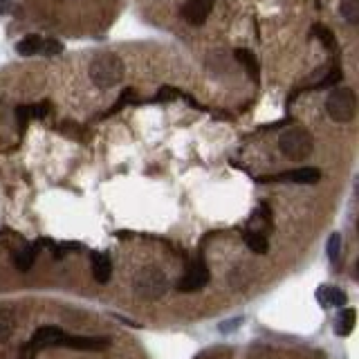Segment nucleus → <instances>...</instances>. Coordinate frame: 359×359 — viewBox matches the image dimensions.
I'll list each match as a JSON object with an SVG mask.
<instances>
[{"instance_id":"1","label":"nucleus","mask_w":359,"mask_h":359,"mask_svg":"<svg viewBox=\"0 0 359 359\" xmlns=\"http://www.w3.org/2000/svg\"><path fill=\"white\" fill-rule=\"evenodd\" d=\"M29 346L36 348V351H43V348H74V351H104V348L111 346V339L106 337H74L65 335L61 328L45 326L38 328L32 335V342Z\"/></svg>"},{"instance_id":"2","label":"nucleus","mask_w":359,"mask_h":359,"mask_svg":"<svg viewBox=\"0 0 359 359\" xmlns=\"http://www.w3.org/2000/svg\"><path fill=\"white\" fill-rule=\"evenodd\" d=\"M88 74H90V81L95 83V88L111 90L124 81V63L117 54L102 52V54L93 56Z\"/></svg>"},{"instance_id":"3","label":"nucleus","mask_w":359,"mask_h":359,"mask_svg":"<svg viewBox=\"0 0 359 359\" xmlns=\"http://www.w3.org/2000/svg\"><path fill=\"white\" fill-rule=\"evenodd\" d=\"M278 148L290 159H305L314 151V139L308 128L292 126V128H285V131L278 135Z\"/></svg>"},{"instance_id":"4","label":"nucleus","mask_w":359,"mask_h":359,"mask_svg":"<svg viewBox=\"0 0 359 359\" xmlns=\"http://www.w3.org/2000/svg\"><path fill=\"white\" fill-rule=\"evenodd\" d=\"M326 111H328V115H330L333 122H337V124L353 122L355 113H357V95H355V90L346 88V86L335 88L333 93L328 95Z\"/></svg>"},{"instance_id":"5","label":"nucleus","mask_w":359,"mask_h":359,"mask_svg":"<svg viewBox=\"0 0 359 359\" xmlns=\"http://www.w3.org/2000/svg\"><path fill=\"white\" fill-rule=\"evenodd\" d=\"M168 290V278L159 267H144L135 276V294L146 301L164 296Z\"/></svg>"},{"instance_id":"6","label":"nucleus","mask_w":359,"mask_h":359,"mask_svg":"<svg viewBox=\"0 0 359 359\" xmlns=\"http://www.w3.org/2000/svg\"><path fill=\"white\" fill-rule=\"evenodd\" d=\"M207 283H209V267L205 265L202 258H198V261H193L186 267L184 276L177 281V290L180 292H196V290H202Z\"/></svg>"},{"instance_id":"7","label":"nucleus","mask_w":359,"mask_h":359,"mask_svg":"<svg viewBox=\"0 0 359 359\" xmlns=\"http://www.w3.org/2000/svg\"><path fill=\"white\" fill-rule=\"evenodd\" d=\"M321 180V171L314 166L296 168V171H283L272 177H261V182H294V184H317Z\"/></svg>"},{"instance_id":"8","label":"nucleus","mask_w":359,"mask_h":359,"mask_svg":"<svg viewBox=\"0 0 359 359\" xmlns=\"http://www.w3.org/2000/svg\"><path fill=\"white\" fill-rule=\"evenodd\" d=\"M212 7H214V0H189V3L182 7V16H184L186 23L198 27L209 18Z\"/></svg>"},{"instance_id":"9","label":"nucleus","mask_w":359,"mask_h":359,"mask_svg":"<svg viewBox=\"0 0 359 359\" xmlns=\"http://www.w3.org/2000/svg\"><path fill=\"white\" fill-rule=\"evenodd\" d=\"M317 298H319V303L326 305V308H344L346 301H348L346 292L339 290V287H335V285L319 287V290H317Z\"/></svg>"},{"instance_id":"10","label":"nucleus","mask_w":359,"mask_h":359,"mask_svg":"<svg viewBox=\"0 0 359 359\" xmlns=\"http://www.w3.org/2000/svg\"><path fill=\"white\" fill-rule=\"evenodd\" d=\"M93 276H95V281L102 283V285L111 281L113 263H111V258H108V254H104V252L93 254Z\"/></svg>"},{"instance_id":"11","label":"nucleus","mask_w":359,"mask_h":359,"mask_svg":"<svg viewBox=\"0 0 359 359\" xmlns=\"http://www.w3.org/2000/svg\"><path fill=\"white\" fill-rule=\"evenodd\" d=\"M14 326H16V314L12 308L7 305H0V344H5L9 337L14 333Z\"/></svg>"},{"instance_id":"12","label":"nucleus","mask_w":359,"mask_h":359,"mask_svg":"<svg viewBox=\"0 0 359 359\" xmlns=\"http://www.w3.org/2000/svg\"><path fill=\"white\" fill-rule=\"evenodd\" d=\"M41 49H43V38L36 34H29L16 43V52L21 56H34L41 52Z\"/></svg>"},{"instance_id":"13","label":"nucleus","mask_w":359,"mask_h":359,"mask_svg":"<svg viewBox=\"0 0 359 359\" xmlns=\"http://www.w3.org/2000/svg\"><path fill=\"white\" fill-rule=\"evenodd\" d=\"M236 58L245 65L247 74L254 79V83H258V79H261V67H258L256 56L249 52V49H236Z\"/></svg>"},{"instance_id":"14","label":"nucleus","mask_w":359,"mask_h":359,"mask_svg":"<svg viewBox=\"0 0 359 359\" xmlns=\"http://www.w3.org/2000/svg\"><path fill=\"white\" fill-rule=\"evenodd\" d=\"M36 261V247L34 245H25L23 249H18L14 254V265L21 269V272H27V269H32Z\"/></svg>"},{"instance_id":"15","label":"nucleus","mask_w":359,"mask_h":359,"mask_svg":"<svg viewBox=\"0 0 359 359\" xmlns=\"http://www.w3.org/2000/svg\"><path fill=\"white\" fill-rule=\"evenodd\" d=\"M355 328V310L353 308H342V314L337 317V335H351Z\"/></svg>"},{"instance_id":"16","label":"nucleus","mask_w":359,"mask_h":359,"mask_svg":"<svg viewBox=\"0 0 359 359\" xmlns=\"http://www.w3.org/2000/svg\"><path fill=\"white\" fill-rule=\"evenodd\" d=\"M245 245L252 249L254 254H267V249H269L267 238L261 232H247L245 234Z\"/></svg>"},{"instance_id":"17","label":"nucleus","mask_w":359,"mask_h":359,"mask_svg":"<svg viewBox=\"0 0 359 359\" xmlns=\"http://www.w3.org/2000/svg\"><path fill=\"white\" fill-rule=\"evenodd\" d=\"M344 81V72H342V67L339 65H333L330 70H328V74L324 79H319V81L312 86V90H324V88H333L337 83H342Z\"/></svg>"},{"instance_id":"18","label":"nucleus","mask_w":359,"mask_h":359,"mask_svg":"<svg viewBox=\"0 0 359 359\" xmlns=\"http://www.w3.org/2000/svg\"><path fill=\"white\" fill-rule=\"evenodd\" d=\"M319 41H321V45L328 49V52H335L337 49V38L333 34V29H328L326 25H314V32H312Z\"/></svg>"},{"instance_id":"19","label":"nucleus","mask_w":359,"mask_h":359,"mask_svg":"<svg viewBox=\"0 0 359 359\" xmlns=\"http://www.w3.org/2000/svg\"><path fill=\"white\" fill-rule=\"evenodd\" d=\"M339 12H342V16L351 25H357L359 23V0H342Z\"/></svg>"},{"instance_id":"20","label":"nucleus","mask_w":359,"mask_h":359,"mask_svg":"<svg viewBox=\"0 0 359 359\" xmlns=\"http://www.w3.org/2000/svg\"><path fill=\"white\" fill-rule=\"evenodd\" d=\"M339 256H342V236L333 234L330 238H328V258H330L333 265H337Z\"/></svg>"},{"instance_id":"21","label":"nucleus","mask_w":359,"mask_h":359,"mask_svg":"<svg viewBox=\"0 0 359 359\" xmlns=\"http://www.w3.org/2000/svg\"><path fill=\"white\" fill-rule=\"evenodd\" d=\"M14 115H16V128H18V133H25L27 131V124H29V108L27 106H18L16 111H14Z\"/></svg>"},{"instance_id":"22","label":"nucleus","mask_w":359,"mask_h":359,"mask_svg":"<svg viewBox=\"0 0 359 359\" xmlns=\"http://www.w3.org/2000/svg\"><path fill=\"white\" fill-rule=\"evenodd\" d=\"M27 108H29V117H32V119H45L49 115V111H52L47 102H41L36 106H27Z\"/></svg>"},{"instance_id":"23","label":"nucleus","mask_w":359,"mask_h":359,"mask_svg":"<svg viewBox=\"0 0 359 359\" xmlns=\"http://www.w3.org/2000/svg\"><path fill=\"white\" fill-rule=\"evenodd\" d=\"M180 97V93L175 88H162L157 93V97H155V102H173V99H177Z\"/></svg>"},{"instance_id":"24","label":"nucleus","mask_w":359,"mask_h":359,"mask_svg":"<svg viewBox=\"0 0 359 359\" xmlns=\"http://www.w3.org/2000/svg\"><path fill=\"white\" fill-rule=\"evenodd\" d=\"M43 54L47 56H52V54H61L63 52V45L58 43V41H43V49H41Z\"/></svg>"},{"instance_id":"25","label":"nucleus","mask_w":359,"mask_h":359,"mask_svg":"<svg viewBox=\"0 0 359 359\" xmlns=\"http://www.w3.org/2000/svg\"><path fill=\"white\" fill-rule=\"evenodd\" d=\"M131 97H133V90H126V93H122V97L117 99V104L111 108V111H108V115H113V113H117V111H122V108L131 102Z\"/></svg>"},{"instance_id":"26","label":"nucleus","mask_w":359,"mask_h":359,"mask_svg":"<svg viewBox=\"0 0 359 359\" xmlns=\"http://www.w3.org/2000/svg\"><path fill=\"white\" fill-rule=\"evenodd\" d=\"M14 9V0H0V14H12Z\"/></svg>"}]
</instances>
